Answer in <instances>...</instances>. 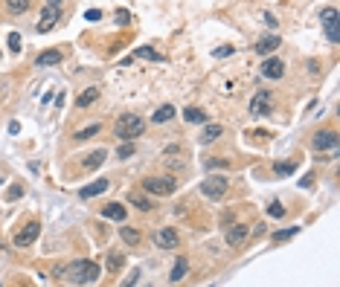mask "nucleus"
I'll list each match as a JSON object with an SVG mask.
<instances>
[{"mask_svg":"<svg viewBox=\"0 0 340 287\" xmlns=\"http://www.w3.org/2000/svg\"><path fill=\"white\" fill-rule=\"evenodd\" d=\"M279 44H282L279 35H265L259 44H256V53H259V55H270V53H277V50H279Z\"/></svg>","mask_w":340,"mask_h":287,"instance_id":"16","label":"nucleus"},{"mask_svg":"<svg viewBox=\"0 0 340 287\" xmlns=\"http://www.w3.org/2000/svg\"><path fill=\"white\" fill-rule=\"evenodd\" d=\"M122 264H125V258H122V252H108L105 255V267L111 270V273H119V270H122Z\"/></svg>","mask_w":340,"mask_h":287,"instance_id":"18","label":"nucleus"},{"mask_svg":"<svg viewBox=\"0 0 340 287\" xmlns=\"http://www.w3.org/2000/svg\"><path fill=\"white\" fill-rule=\"evenodd\" d=\"M265 23H268V27H270V29H277V23H279V20H277V18H273V15H265Z\"/></svg>","mask_w":340,"mask_h":287,"instance_id":"39","label":"nucleus"},{"mask_svg":"<svg viewBox=\"0 0 340 287\" xmlns=\"http://www.w3.org/2000/svg\"><path fill=\"white\" fill-rule=\"evenodd\" d=\"M145 131V122L137 113H122V116L114 122V136L122 139V142H131L134 136H140Z\"/></svg>","mask_w":340,"mask_h":287,"instance_id":"2","label":"nucleus"},{"mask_svg":"<svg viewBox=\"0 0 340 287\" xmlns=\"http://www.w3.org/2000/svg\"><path fill=\"white\" fill-rule=\"evenodd\" d=\"M215 58H224V55H233V46H218V50H215Z\"/></svg>","mask_w":340,"mask_h":287,"instance_id":"37","label":"nucleus"},{"mask_svg":"<svg viewBox=\"0 0 340 287\" xmlns=\"http://www.w3.org/2000/svg\"><path fill=\"white\" fill-rule=\"evenodd\" d=\"M172 116H175V108H172V105H163V108H157L152 113V122L154 125H160V122H169Z\"/></svg>","mask_w":340,"mask_h":287,"instance_id":"19","label":"nucleus"},{"mask_svg":"<svg viewBox=\"0 0 340 287\" xmlns=\"http://www.w3.org/2000/svg\"><path fill=\"white\" fill-rule=\"evenodd\" d=\"M96 99H99V90H96V87H88V90H84V93L79 96V99H76V105H79V108H90V105H93Z\"/></svg>","mask_w":340,"mask_h":287,"instance_id":"20","label":"nucleus"},{"mask_svg":"<svg viewBox=\"0 0 340 287\" xmlns=\"http://www.w3.org/2000/svg\"><path fill=\"white\" fill-rule=\"evenodd\" d=\"M183 276H186V261H183V258H178V261H175V267H172L169 281H172V284H178V281H180Z\"/></svg>","mask_w":340,"mask_h":287,"instance_id":"25","label":"nucleus"},{"mask_svg":"<svg viewBox=\"0 0 340 287\" xmlns=\"http://www.w3.org/2000/svg\"><path fill=\"white\" fill-rule=\"evenodd\" d=\"M93 134H99V125H88V128H81V131H76V139H88Z\"/></svg>","mask_w":340,"mask_h":287,"instance_id":"32","label":"nucleus"},{"mask_svg":"<svg viewBox=\"0 0 340 287\" xmlns=\"http://www.w3.org/2000/svg\"><path fill=\"white\" fill-rule=\"evenodd\" d=\"M99 18H102V12H99V9H88V12H84V20H99Z\"/></svg>","mask_w":340,"mask_h":287,"instance_id":"38","label":"nucleus"},{"mask_svg":"<svg viewBox=\"0 0 340 287\" xmlns=\"http://www.w3.org/2000/svg\"><path fill=\"white\" fill-rule=\"evenodd\" d=\"M154 244L160 247V250H175L180 244V235H178V229H172V226H163V229H154Z\"/></svg>","mask_w":340,"mask_h":287,"instance_id":"7","label":"nucleus"},{"mask_svg":"<svg viewBox=\"0 0 340 287\" xmlns=\"http://www.w3.org/2000/svg\"><path fill=\"white\" fill-rule=\"evenodd\" d=\"M273 171H277L279 177H285V174H294V171H296V160H288V162H277V165H273Z\"/></svg>","mask_w":340,"mask_h":287,"instance_id":"27","label":"nucleus"},{"mask_svg":"<svg viewBox=\"0 0 340 287\" xmlns=\"http://www.w3.org/2000/svg\"><path fill=\"white\" fill-rule=\"evenodd\" d=\"M64 278L70 284H93L99 278V264L96 261H73L70 267H64Z\"/></svg>","mask_w":340,"mask_h":287,"instance_id":"1","label":"nucleus"},{"mask_svg":"<svg viewBox=\"0 0 340 287\" xmlns=\"http://www.w3.org/2000/svg\"><path fill=\"white\" fill-rule=\"evenodd\" d=\"M38 235H41V224H35V221H32V224H27L18 235H15V247H29Z\"/></svg>","mask_w":340,"mask_h":287,"instance_id":"10","label":"nucleus"},{"mask_svg":"<svg viewBox=\"0 0 340 287\" xmlns=\"http://www.w3.org/2000/svg\"><path fill=\"white\" fill-rule=\"evenodd\" d=\"M227 177L224 174H209V177H204V183H201V192H204L209 200H218V198H224L227 195Z\"/></svg>","mask_w":340,"mask_h":287,"instance_id":"4","label":"nucleus"},{"mask_svg":"<svg viewBox=\"0 0 340 287\" xmlns=\"http://www.w3.org/2000/svg\"><path fill=\"white\" fill-rule=\"evenodd\" d=\"M47 3H50V6H61V0H47Z\"/></svg>","mask_w":340,"mask_h":287,"instance_id":"40","label":"nucleus"},{"mask_svg":"<svg viewBox=\"0 0 340 287\" xmlns=\"http://www.w3.org/2000/svg\"><path fill=\"white\" fill-rule=\"evenodd\" d=\"M183 119H186V122H192V125H204V122H206V113H204V110H198V108H186V110H183Z\"/></svg>","mask_w":340,"mask_h":287,"instance_id":"22","label":"nucleus"},{"mask_svg":"<svg viewBox=\"0 0 340 287\" xmlns=\"http://www.w3.org/2000/svg\"><path fill=\"white\" fill-rule=\"evenodd\" d=\"M102 215H105L108 221H119V224H122L128 212H125V206H122V203H111V206L102 209Z\"/></svg>","mask_w":340,"mask_h":287,"instance_id":"17","label":"nucleus"},{"mask_svg":"<svg viewBox=\"0 0 340 287\" xmlns=\"http://www.w3.org/2000/svg\"><path fill=\"white\" fill-rule=\"evenodd\" d=\"M61 50H44V53H38L35 67H55V64H61Z\"/></svg>","mask_w":340,"mask_h":287,"instance_id":"13","label":"nucleus"},{"mask_svg":"<svg viewBox=\"0 0 340 287\" xmlns=\"http://www.w3.org/2000/svg\"><path fill=\"white\" fill-rule=\"evenodd\" d=\"M143 188L148 195H157V198H166V195H175L178 192V180L175 177H145Z\"/></svg>","mask_w":340,"mask_h":287,"instance_id":"3","label":"nucleus"},{"mask_svg":"<svg viewBox=\"0 0 340 287\" xmlns=\"http://www.w3.org/2000/svg\"><path fill=\"white\" fill-rule=\"evenodd\" d=\"M20 195H24V186H12V188H9V195H6V198H9V200H18Z\"/></svg>","mask_w":340,"mask_h":287,"instance_id":"36","label":"nucleus"},{"mask_svg":"<svg viewBox=\"0 0 340 287\" xmlns=\"http://www.w3.org/2000/svg\"><path fill=\"white\" fill-rule=\"evenodd\" d=\"M117 157L119 160H128V157H134V142H122L117 148Z\"/></svg>","mask_w":340,"mask_h":287,"instance_id":"31","label":"nucleus"},{"mask_svg":"<svg viewBox=\"0 0 340 287\" xmlns=\"http://www.w3.org/2000/svg\"><path fill=\"white\" fill-rule=\"evenodd\" d=\"M218 136H221V125H206L204 128V134H201V142L204 145H209V142H215V139H218Z\"/></svg>","mask_w":340,"mask_h":287,"instance_id":"23","label":"nucleus"},{"mask_svg":"<svg viewBox=\"0 0 340 287\" xmlns=\"http://www.w3.org/2000/svg\"><path fill=\"white\" fill-rule=\"evenodd\" d=\"M282 215H285V209L279 206V203H270L268 206V218H282Z\"/></svg>","mask_w":340,"mask_h":287,"instance_id":"35","label":"nucleus"},{"mask_svg":"<svg viewBox=\"0 0 340 287\" xmlns=\"http://www.w3.org/2000/svg\"><path fill=\"white\" fill-rule=\"evenodd\" d=\"M270 113V90H259L250 99V116H268Z\"/></svg>","mask_w":340,"mask_h":287,"instance_id":"8","label":"nucleus"},{"mask_svg":"<svg viewBox=\"0 0 340 287\" xmlns=\"http://www.w3.org/2000/svg\"><path fill=\"white\" fill-rule=\"evenodd\" d=\"M320 23H323V29H326V38H329L331 44H337L340 41V29H337V9H334V6L320 9Z\"/></svg>","mask_w":340,"mask_h":287,"instance_id":"5","label":"nucleus"},{"mask_svg":"<svg viewBox=\"0 0 340 287\" xmlns=\"http://www.w3.org/2000/svg\"><path fill=\"white\" fill-rule=\"evenodd\" d=\"M311 142L317 151H329V148H337V134L334 131H317Z\"/></svg>","mask_w":340,"mask_h":287,"instance_id":"11","label":"nucleus"},{"mask_svg":"<svg viewBox=\"0 0 340 287\" xmlns=\"http://www.w3.org/2000/svg\"><path fill=\"white\" fill-rule=\"evenodd\" d=\"M294 235H300V226H285V229L273 232V244H285V241H291Z\"/></svg>","mask_w":340,"mask_h":287,"instance_id":"21","label":"nucleus"},{"mask_svg":"<svg viewBox=\"0 0 340 287\" xmlns=\"http://www.w3.org/2000/svg\"><path fill=\"white\" fill-rule=\"evenodd\" d=\"M0 183H3V177H0Z\"/></svg>","mask_w":340,"mask_h":287,"instance_id":"41","label":"nucleus"},{"mask_svg":"<svg viewBox=\"0 0 340 287\" xmlns=\"http://www.w3.org/2000/svg\"><path fill=\"white\" fill-rule=\"evenodd\" d=\"M224 226H227V224H224ZM224 235H227V244H230V247H242L244 238L250 235V226L233 224V226H227V229H224Z\"/></svg>","mask_w":340,"mask_h":287,"instance_id":"9","label":"nucleus"},{"mask_svg":"<svg viewBox=\"0 0 340 287\" xmlns=\"http://www.w3.org/2000/svg\"><path fill=\"white\" fill-rule=\"evenodd\" d=\"M119 235H122V241L125 244H140V232H137V229H131V226H122V229H119Z\"/></svg>","mask_w":340,"mask_h":287,"instance_id":"28","label":"nucleus"},{"mask_svg":"<svg viewBox=\"0 0 340 287\" xmlns=\"http://www.w3.org/2000/svg\"><path fill=\"white\" fill-rule=\"evenodd\" d=\"M204 169H206V171L227 169V160H221V157H209V160H204Z\"/></svg>","mask_w":340,"mask_h":287,"instance_id":"30","label":"nucleus"},{"mask_svg":"<svg viewBox=\"0 0 340 287\" xmlns=\"http://www.w3.org/2000/svg\"><path fill=\"white\" fill-rule=\"evenodd\" d=\"M262 76L265 79H282L285 76V64L279 61V58H265L262 61Z\"/></svg>","mask_w":340,"mask_h":287,"instance_id":"12","label":"nucleus"},{"mask_svg":"<svg viewBox=\"0 0 340 287\" xmlns=\"http://www.w3.org/2000/svg\"><path fill=\"white\" fill-rule=\"evenodd\" d=\"M58 20H61V6H50V3H47V9L41 12V20L35 23V29L41 32V35H47V32H53L55 29Z\"/></svg>","mask_w":340,"mask_h":287,"instance_id":"6","label":"nucleus"},{"mask_svg":"<svg viewBox=\"0 0 340 287\" xmlns=\"http://www.w3.org/2000/svg\"><path fill=\"white\" fill-rule=\"evenodd\" d=\"M134 58H145V61H163V55L157 53V50H152V46H140L134 53Z\"/></svg>","mask_w":340,"mask_h":287,"instance_id":"24","label":"nucleus"},{"mask_svg":"<svg viewBox=\"0 0 340 287\" xmlns=\"http://www.w3.org/2000/svg\"><path fill=\"white\" fill-rule=\"evenodd\" d=\"M108 186H111V180H96V183H90V186H84L79 192L81 200H90V198H99L102 192H108Z\"/></svg>","mask_w":340,"mask_h":287,"instance_id":"14","label":"nucleus"},{"mask_svg":"<svg viewBox=\"0 0 340 287\" xmlns=\"http://www.w3.org/2000/svg\"><path fill=\"white\" fill-rule=\"evenodd\" d=\"M128 203H131V206H137V209H140V212H148V209L154 206V203H152V198H148V195H143V192H134V188L128 192Z\"/></svg>","mask_w":340,"mask_h":287,"instance_id":"15","label":"nucleus"},{"mask_svg":"<svg viewBox=\"0 0 340 287\" xmlns=\"http://www.w3.org/2000/svg\"><path fill=\"white\" fill-rule=\"evenodd\" d=\"M117 23H119V27H128V23H131V12H128V9H117Z\"/></svg>","mask_w":340,"mask_h":287,"instance_id":"33","label":"nucleus"},{"mask_svg":"<svg viewBox=\"0 0 340 287\" xmlns=\"http://www.w3.org/2000/svg\"><path fill=\"white\" fill-rule=\"evenodd\" d=\"M6 6H9V12H15V15H24V12L29 9V0H6Z\"/></svg>","mask_w":340,"mask_h":287,"instance_id":"29","label":"nucleus"},{"mask_svg":"<svg viewBox=\"0 0 340 287\" xmlns=\"http://www.w3.org/2000/svg\"><path fill=\"white\" fill-rule=\"evenodd\" d=\"M20 46H24L20 35H18V32H12V35H9V50H12V53H20Z\"/></svg>","mask_w":340,"mask_h":287,"instance_id":"34","label":"nucleus"},{"mask_svg":"<svg viewBox=\"0 0 340 287\" xmlns=\"http://www.w3.org/2000/svg\"><path fill=\"white\" fill-rule=\"evenodd\" d=\"M105 157H108L105 151H93L90 157H84V169H99V165L105 162Z\"/></svg>","mask_w":340,"mask_h":287,"instance_id":"26","label":"nucleus"}]
</instances>
